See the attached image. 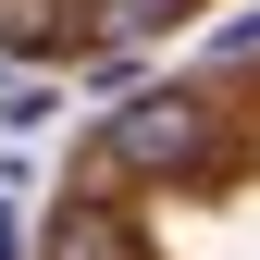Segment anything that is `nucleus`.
I'll use <instances>...</instances> for the list:
<instances>
[{"label":"nucleus","mask_w":260,"mask_h":260,"mask_svg":"<svg viewBox=\"0 0 260 260\" xmlns=\"http://www.w3.org/2000/svg\"><path fill=\"white\" fill-rule=\"evenodd\" d=\"M199 149H211V112L186 100V87H149V100H124L100 124V161H112V174H186Z\"/></svg>","instance_id":"nucleus-1"},{"label":"nucleus","mask_w":260,"mask_h":260,"mask_svg":"<svg viewBox=\"0 0 260 260\" xmlns=\"http://www.w3.org/2000/svg\"><path fill=\"white\" fill-rule=\"evenodd\" d=\"M50 260H149V236H137L124 211L75 199V211H50Z\"/></svg>","instance_id":"nucleus-2"},{"label":"nucleus","mask_w":260,"mask_h":260,"mask_svg":"<svg viewBox=\"0 0 260 260\" xmlns=\"http://www.w3.org/2000/svg\"><path fill=\"white\" fill-rule=\"evenodd\" d=\"M62 13H75V0H0V50H62L75 38Z\"/></svg>","instance_id":"nucleus-3"},{"label":"nucleus","mask_w":260,"mask_h":260,"mask_svg":"<svg viewBox=\"0 0 260 260\" xmlns=\"http://www.w3.org/2000/svg\"><path fill=\"white\" fill-rule=\"evenodd\" d=\"M174 13H186V0H100V25H112V38H161Z\"/></svg>","instance_id":"nucleus-4"},{"label":"nucleus","mask_w":260,"mask_h":260,"mask_svg":"<svg viewBox=\"0 0 260 260\" xmlns=\"http://www.w3.org/2000/svg\"><path fill=\"white\" fill-rule=\"evenodd\" d=\"M223 50H260V13H248V25H223Z\"/></svg>","instance_id":"nucleus-5"}]
</instances>
